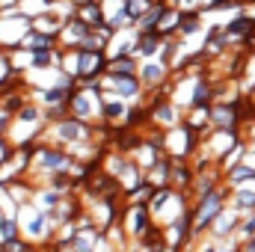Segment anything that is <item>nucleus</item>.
<instances>
[{"instance_id": "f257e3e1", "label": "nucleus", "mask_w": 255, "mask_h": 252, "mask_svg": "<svg viewBox=\"0 0 255 252\" xmlns=\"http://www.w3.org/2000/svg\"><path fill=\"white\" fill-rule=\"evenodd\" d=\"M220 193H211V196H202V205H199V211H196V220H193V232H202V226L220 211Z\"/></svg>"}, {"instance_id": "f03ea898", "label": "nucleus", "mask_w": 255, "mask_h": 252, "mask_svg": "<svg viewBox=\"0 0 255 252\" xmlns=\"http://www.w3.org/2000/svg\"><path fill=\"white\" fill-rule=\"evenodd\" d=\"M116 86H119L122 95H136V80H125V77H119Z\"/></svg>"}, {"instance_id": "7ed1b4c3", "label": "nucleus", "mask_w": 255, "mask_h": 252, "mask_svg": "<svg viewBox=\"0 0 255 252\" xmlns=\"http://www.w3.org/2000/svg\"><path fill=\"white\" fill-rule=\"evenodd\" d=\"M60 130H63V136L65 139H74V136H83V125H60Z\"/></svg>"}, {"instance_id": "20e7f679", "label": "nucleus", "mask_w": 255, "mask_h": 252, "mask_svg": "<svg viewBox=\"0 0 255 252\" xmlns=\"http://www.w3.org/2000/svg\"><path fill=\"white\" fill-rule=\"evenodd\" d=\"M238 208H255V193H241L238 196Z\"/></svg>"}, {"instance_id": "39448f33", "label": "nucleus", "mask_w": 255, "mask_h": 252, "mask_svg": "<svg viewBox=\"0 0 255 252\" xmlns=\"http://www.w3.org/2000/svg\"><path fill=\"white\" fill-rule=\"evenodd\" d=\"M241 232H244L247 238H253V235H255V217L250 220V223H244V226H241Z\"/></svg>"}]
</instances>
